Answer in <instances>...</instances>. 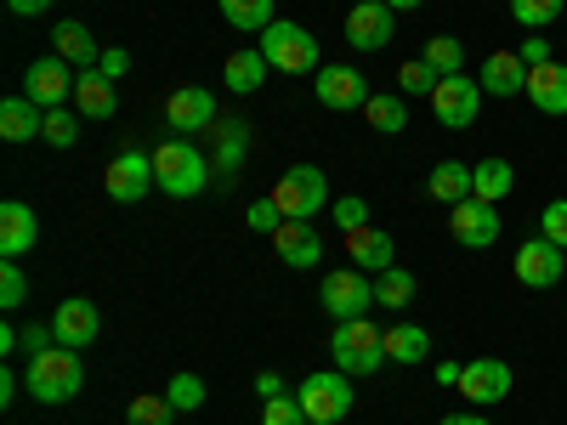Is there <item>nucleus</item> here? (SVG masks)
I'll return each instance as SVG.
<instances>
[{
	"mask_svg": "<svg viewBox=\"0 0 567 425\" xmlns=\"http://www.w3.org/2000/svg\"><path fill=\"white\" fill-rule=\"evenodd\" d=\"M154 187L171 199H199L210 187V154H199L187 136H171L154 148Z\"/></svg>",
	"mask_w": 567,
	"mask_h": 425,
	"instance_id": "obj_1",
	"label": "nucleus"
},
{
	"mask_svg": "<svg viewBox=\"0 0 567 425\" xmlns=\"http://www.w3.org/2000/svg\"><path fill=\"white\" fill-rule=\"evenodd\" d=\"M23 386H29L34 403H69V397H80V386H85V363H80V352H69V346H45V352L29 357Z\"/></svg>",
	"mask_w": 567,
	"mask_h": 425,
	"instance_id": "obj_2",
	"label": "nucleus"
},
{
	"mask_svg": "<svg viewBox=\"0 0 567 425\" xmlns=\"http://www.w3.org/2000/svg\"><path fill=\"white\" fill-rule=\"evenodd\" d=\"M329 357H336L341 374L363 381V374H374L386 363V329H374L369 318H347V323H336V335H329Z\"/></svg>",
	"mask_w": 567,
	"mask_h": 425,
	"instance_id": "obj_3",
	"label": "nucleus"
},
{
	"mask_svg": "<svg viewBox=\"0 0 567 425\" xmlns=\"http://www.w3.org/2000/svg\"><path fill=\"white\" fill-rule=\"evenodd\" d=\"M267 199L284 210V221H312V216L329 205V176H323L318 165H290V170L272 182Z\"/></svg>",
	"mask_w": 567,
	"mask_h": 425,
	"instance_id": "obj_4",
	"label": "nucleus"
},
{
	"mask_svg": "<svg viewBox=\"0 0 567 425\" xmlns=\"http://www.w3.org/2000/svg\"><path fill=\"white\" fill-rule=\"evenodd\" d=\"M261 52H267V63L278 69V74H318L323 63H318V40L301 29V23H290V18H272L267 29H261Z\"/></svg>",
	"mask_w": 567,
	"mask_h": 425,
	"instance_id": "obj_5",
	"label": "nucleus"
},
{
	"mask_svg": "<svg viewBox=\"0 0 567 425\" xmlns=\"http://www.w3.org/2000/svg\"><path fill=\"white\" fill-rule=\"evenodd\" d=\"M318 301L329 307V318H336V323H347V318H369V307H381V301H374V272H363V267L323 272Z\"/></svg>",
	"mask_w": 567,
	"mask_h": 425,
	"instance_id": "obj_6",
	"label": "nucleus"
},
{
	"mask_svg": "<svg viewBox=\"0 0 567 425\" xmlns=\"http://www.w3.org/2000/svg\"><path fill=\"white\" fill-rule=\"evenodd\" d=\"M296 397H301L307 419H347L352 414V374L318 369V374H307V381L296 386Z\"/></svg>",
	"mask_w": 567,
	"mask_h": 425,
	"instance_id": "obj_7",
	"label": "nucleus"
},
{
	"mask_svg": "<svg viewBox=\"0 0 567 425\" xmlns=\"http://www.w3.org/2000/svg\"><path fill=\"white\" fill-rule=\"evenodd\" d=\"M74 69L52 52V58H34L29 63V74H23V97L34 103V108H69L74 103Z\"/></svg>",
	"mask_w": 567,
	"mask_h": 425,
	"instance_id": "obj_8",
	"label": "nucleus"
},
{
	"mask_svg": "<svg viewBox=\"0 0 567 425\" xmlns=\"http://www.w3.org/2000/svg\"><path fill=\"white\" fill-rule=\"evenodd\" d=\"M511 272H516V283H523V290H550V283H561V278H567V250H561V245H550L545 232H534V239H528L523 250H516Z\"/></svg>",
	"mask_w": 567,
	"mask_h": 425,
	"instance_id": "obj_9",
	"label": "nucleus"
},
{
	"mask_svg": "<svg viewBox=\"0 0 567 425\" xmlns=\"http://www.w3.org/2000/svg\"><path fill=\"white\" fill-rule=\"evenodd\" d=\"M477 108H483V80H465V74L437 80V91H432V114H437V125L465 131V125H477Z\"/></svg>",
	"mask_w": 567,
	"mask_h": 425,
	"instance_id": "obj_10",
	"label": "nucleus"
},
{
	"mask_svg": "<svg viewBox=\"0 0 567 425\" xmlns=\"http://www.w3.org/2000/svg\"><path fill=\"white\" fill-rule=\"evenodd\" d=\"M392 34H398V12L386 0H358L347 12V45L352 52H386Z\"/></svg>",
	"mask_w": 567,
	"mask_h": 425,
	"instance_id": "obj_11",
	"label": "nucleus"
},
{
	"mask_svg": "<svg viewBox=\"0 0 567 425\" xmlns=\"http://www.w3.org/2000/svg\"><path fill=\"white\" fill-rule=\"evenodd\" d=\"M103 187H109V199L114 205H136L142 194L154 187V154H142V148H120L103 170Z\"/></svg>",
	"mask_w": 567,
	"mask_h": 425,
	"instance_id": "obj_12",
	"label": "nucleus"
},
{
	"mask_svg": "<svg viewBox=\"0 0 567 425\" xmlns=\"http://www.w3.org/2000/svg\"><path fill=\"white\" fill-rule=\"evenodd\" d=\"M511 363H499V357H477V363H465V374H460V397L471 403V408H494V403H505L511 397Z\"/></svg>",
	"mask_w": 567,
	"mask_h": 425,
	"instance_id": "obj_13",
	"label": "nucleus"
},
{
	"mask_svg": "<svg viewBox=\"0 0 567 425\" xmlns=\"http://www.w3.org/2000/svg\"><path fill=\"white\" fill-rule=\"evenodd\" d=\"M312 91H318V103L336 108V114H352V108H363V103L374 97L369 80H363L358 69H341V63H323V69L312 74Z\"/></svg>",
	"mask_w": 567,
	"mask_h": 425,
	"instance_id": "obj_14",
	"label": "nucleus"
},
{
	"mask_svg": "<svg viewBox=\"0 0 567 425\" xmlns=\"http://www.w3.org/2000/svg\"><path fill=\"white\" fill-rule=\"evenodd\" d=\"M210 142H216V154H210L216 187H227L233 176H239V165H245V148H250V120H239V114H221V120L210 125Z\"/></svg>",
	"mask_w": 567,
	"mask_h": 425,
	"instance_id": "obj_15",
	"label": "nucleus"
},
{
	"mask_svg": "<svg viewBox=\"0 0 567 425\" xmlns=\"http://www.w3.org/2000/svg\"><path fill=\"white\" fill-rule=\"evenodd\" d=\"M499 227L505 221L483 199H465V205L449 210V232H454V245H465V250H494L499 245Z\"/></svg>",
	"mask_w": 567,
	"mask_h": 425,
	"instance_id": "obj_16",
	"label": "nucleus"
},
{
	"mask_svg": "<svg viewBox=\"0 0 567 425\" xmlns=\"http://www.w3.org/2000/svg\"><path fill=\"white\" fill-rule=\"evenodd\" d=\"M165 120H171L176 136H199V131H210L221 114H216V97H210L205 85H182V91H171Z\"/></svg>",
	"mask_w": 567,
	"mask_h": 425,
	"instance_id": "obj_17",
	"label": "nucleus"
},
{
	"mask_svg": "<svg viewBox=\"0 0 567 425\" xmlns=\"http://www.w3.org/2000/svg\"><path fill=\"white\" fill-rule=\"evenodd\" d=\"M97 329H103V312L91 307L85 296H69V301L52 312V335H58V346H69V352H85L91 341H97Z\"/></svg>",
	"mask_w": 567,
	"mask_h": 425,
	"instance_id": "obj_18",
	"label": "nucleus"
},
{
	"mask_svg": "<svg viewBox=\"0 0 567 425\" xmlns=\"http://www.w3.org/2000/svg\"><path fill=\"white\" fill-rule=\"evenodd\" d=\"M34 239H40V216H34L23 199H7V205H0V256L18 261V256L34 250Z\"/></svg>",
	"mask_w": 567,
	"mask_h": 425,
	"instance_id": "obj_19",
	"label": "nucleus"
},
{
	"mask_svg": "<svg viewBox=\"0 0 567 425\" xmlns=\"http://www.w3.org/2000/svg\"><path fill=\"white\" fill-rule=\"evenodd\" d=\"M272 250H278L284 267H296V272H307V267L323 261V239L312 232V221H284V227L272 232Z\"/></svg>",
	"mask_w": 567,
	"mask_h": 425,
	"instance_id": "obj_20",
	"label": "nucleus"
},
{
	"mask_svg": "<svg viewBox=\"0 0 567 425\" xmlns=\"http://www.w3.org/2000/svg\"><path fill=\"white\" fill-rule=\"evenodd\" d=\"M523 97L539 108V114H550V120H561L567 114V63H539V69H528V91Z\"/></svg>",
	"mask_w": 567,
	"mask_h": 425,
	"instance_id": "obj_21",
	"label": "nucleus"
},
{
	"mask_svg": "<svg viewBox=\"0 0 567 425\" xmlns=\"http://www.w3.org/2000/svg\"><path fill=\"white\" fill-rule=\"evenodd\" d=\"M347 261L363 267V272H386V267H398L392 232H381V227H352V232H347Z\"/></svg>",
	"mask_w": 567,
	"mask_h": 425,
	"instance_id": "obj_22",
	"label": "nucleus"
},
{
	"mask_svg": "<svg viewBox=\"0 0 567 425\" xmlns=\"http://www.w3.org/2000/svg\"><path fill=\"white\" fill-rule=\"evenodd\" d=\"M74 108H80V120H114V114H120L114 80H109L103 69H85V74L74 80Z\"/></svg>",
	"mask_w": 567,
	"mask_h": 425,
	"instance_id": "obj_23",
	"label": "nucleus"
},
{
	"mask_svg": "<svg viewBox=\"0 0 567 425\" xmlns=\"http://www.w3.org/2000/svg\"><path fill=\"white\" fill-rule=\"evenodd\" d=\"M52 52H58L74 74H85V69H97V63H103V45L91 40V29H85V23H74V18L52 29Z\"/></svg>",
	"mask_w": 567,
	"mask_h": 425,
	"instance_id": "obj_24",
	"label": "nucleus"
},
{
	"mask_svg": "<svg viewBox=\"0 0 567 425\" xmlns=\"http://www.w3.org/2000/svg\"><path fill=\"white\" fill-rule=\"evenodd\" d=\"M483 91H488V97H523V91H528V63H523V52H488V63H483Z\"/></svg>",
	"mask_w": 567,
	"mask_h": 425,
	"instance_id": "obj_25",
	"label": "nucleus"
},
{
	"mask_svg": "<svg viewBox=\"0 0 567 425\" xmlns=\"http://www.w3.org/2000/svg\"><path fill=\"white\" fill-rule=\"evenodd\" d=\"M267 74H272V63H267V52H261V45H245V52H233V58H227V69H221L227 91H239V97L261 91V80H267Z\"/></svg>",
	"mask_w": 567,
	"mask_h": 425,
	"instance_id": "obj_26",
	"label": "nucleus"
},
{
	"mask_svg": "<svg viewBox=\"0 0 567 425\" xmlns=\"http://www.w3.org/2000/svg\"><path fill=\"white\" fill-rule=\"evenodd\" d=\"M425 194H432L437 205H465L471 199V165H460V159H443V165H432V176H425Z\"/></svg>",
	"mask_w": 567,
	"mask_h": 425,
	"instance_id": "obj_27",
	"label": "nucleus"
},
{
	"mask_svg": "<svg viewBox=\"0 0 567 425\" xmlns=\"http://www.w3.org/2000/svg\"><path fill=\"white\" fill-rule=\"evenodd\" d=\"M425 357H432V335H425L420 323H392V329H386V363L414 369V363H425Z\"/></svg>",
	"mask_w": 567,
	"mask_h": 425,
	"instance_id": "obj_28",
	"label": "nucleus"
},
{
	"mask_svg": "<svg viewBox=\"0 0 567 425\" xmlns=\"http://www.w3.org/2000/svg\"><path fill=\"white\" fill-rule=\"evenodd\" d=\"M45 131V108H34L29 97H7L0 103V136L7 142H34Z\"/></svg>",
	"mask_w": 567,
	"mask_h": 425,
	"instance_id": "obj_29",
	"label": "nucleus"
},
{
	"mask_svg": "<svg viewBox=\"0 0 567 425\" xmlns=\"http://www.w3.org/2000/svg\"><path fill=\"white\" fill-rule=\"evenodd\" d=\"M516 187V170L505 159H483V165H471V199H483V205H499L505 194Z\"/></svg>",
	"mask_w": 567,
	"mask_h": 425,
	"instance_id": "obj_30",
	"label": "nucleus"
},
{
	"mask_svg": "<svg viewBox=\"0 0 567 425\" xmlns=\"http://www.w3.org/2000/svg\"><path fill=\"white\" fill-rule=\"evenodd\" d=\"M363 120L381 131V136H398V131H409V108H403V97H392V91H374V97L363 103Z\"/></svg>",
	"mask_w": 567,
	"mask_h": 425,
	"instance_id": "obj_31",
	"label": "nucleus"
},
{
	"mask_svg": "<svg viewBox=\"0 0 567 425\" xmlns=\"http://www.w3.org/2000/svg\"><path fill=\"white\" fill-rule=\"evenodd\" d=\"M221 7V18L233 23V29H245V34H261L278 12H272V0H216Z\"/></svg>",
	"mask_w": 567,
	"mask_h": 425,
	"instance_id": "obj_32",
	"label": "nucleus"
},
{
	"mask_svg": "<svg viewBox=\"0 0 567 425\" xmlns=\"http://www.w3.org/2000/svg\"><path fill=\"white\" fill-rule=\"evenodd\" d=\"M425 63L437 69V80L465 74V45H460V34H432V40H425Z\"/></svg>",
	"mask_w": 567,
	"mask_h": 425,
	"instance_id": "obj_33",
	"label": "nucleus"
},
{
	"mask_svg": "<svg viewBox=\"0 0 567 425\" xmlns=\"http://www.w3.org/2000/svg\"><path fill=\"white\" fill-rule=\"evenodd\" d=\"M374 301H381V307H409V301H414V272H409V267L374 272Z\"/></svg>",
	"mask_w": 567,
	"mask_h": 425,
	"instance_id": "obj_34",
	"label": "nucleus"
},
{
	"mask_svg": "<svg viewBox=\"0 0 567 425\" xmlns=\"http://www.w3.org/2000/svg\"><path fill=\"white\" fill-rule=\"evenodd\" d=\"M171 414H176V403L171 397H154V392H142V397L125 403V419L131 425H171Z\"/></svg>",
	"mask_w": 567,
	"mask_h": 425,
	"instance_id": "obj_35",
	"label": "nucleus"
},
{
	"mask_svg": "<svg viewBox=\"0 0 567 425\" xmlns=\"http://www.w3.org/2000/svg\"><path fill=\"white\" fill-rule=\"evenodd\" d=\"M398 91H403V97H432V91H437V69L425 63V58L403 63L398 69Z\"/></svg>",
	"mask_w": 567,
	"mask_h": 425,
	"instance_id": "obj_36",
	"label": "nucleus"
},
{
	"mask_svg": "<svg viewBox=\"0 0 567 425\" xmlns=\"http://www.w3.org/2000/svg\"><path fill=\"white\" fill-rule=\"evenodd\" d=\"M52 148H74L80 142V114L74 108H45V131H40Z\"/></svg>",
	"mask_w": 567,
	"mask_h": 425,
	"instance_id": "obj_37",
	"label": "nucleus"
},
{
	"mask_svg": "<svg viewBox=\"0 0 567 425\" xmlns=\"http://www.w3.org/2000/svg\"><path fill=\"white\" fill-rule=\"evenodd\" d=\"M561 7H567V0H511V18L523 29H545V23L561 18Z\"/></svg>",
	"mask_w": 567,
	"mask_h": 425,
	"instance_id": "obj_38",
	"label": "nucleus"
},
{
	"mask_svg": "<svg viewBox=\"0 0 567 425\" xmlns=\"http://www.w3.org/2000/svg\"><path fill=\"white\" fill-rule=\"evenodd\" d=\"M165 397L176 403V414H194V408H205V381H199V374H171Z\"/></svg>",
	"mask_w": 567,
	"mask_h": 425,
	"instance_id": "obj_39",
	"label": "nucleus"
},
{
	"mask_svg": "<svg viewBox=\"0 0 567 425\" xmlns=\"http://www.w3.org/2000/svg\"><path fill=\"white\" fill-rule=\"evenodd\" d=\"M261 425H312V419H307L301 397H267L261 403Z\"/></svg>",
	"mask_w": 567,
	"mask_h": 425,
	"instance_id": "obj_40",
	"label": "nucleus"
},
{
	"mask_svg": "<svg viewBox=\"0 0 567 425\" xmlns=\"http://www.w3.org/2000/svg\"><path fill=\"white\" fill-rule=\"evenodd\" d=\"M23 301H29V278H23V267H18V261H7V267H0V307L18 312Z\"/></svg>",
	"mask_w": 567,
	"mask_h": 425,
	"instance_id": "obj_41",
	"label": "nucleus"
},
{
	"mask_svg": "<svg viewBox=\"0 0 567 425\" xmlns=\"http://www.w3.org/2000/svg\"><path fill=\"white\" fill-rule=\"evenodd\" d=\"M539 232H545L550 245H561V250H567V199H550V205L539 210Z\"/></svg>",
	"mask_w": 567,
	"mask_h": 425,
	"instance_id": "obj_42",
	"label": "nucleus"
},
{
	"mask_svg": "<svg viewBox=\"0 0 567 425\" xmlns=\"http://www.w3.org/2000/svg\"><path fill=\"white\" fill-rule=\"evenodd\" d=\"M245 227H250V232H267V239H272V232L284 227V210H278L272 199H256V205L245 210Z\"/></svg>",
	"mask_w": 567,
	"mask_h": 425,
	"instance_id": "obj_43",
	"label": "nucleus"
},
{
	"mask_svg": "<svg viewBox=\"0 0 567 425\" xmlns=\"http://www.w3.org/2000/svg\"><path fill=\"white\" fill-rule=\"evenodd\" d=\"M329 210H336V227H341V232H352V227H369V205H363L358 194L336 199V205H329Z\"/></svg>",
	"mask_w": 567,
	"mask_h": 425,
	"instance_id": "obj_44",
	"label": "nucleus"
},
{
	"mask_svg": "<svg viewBox=\"0 0 567 425\" xmlns=\"http://www.w3.org/2000/svg\"><path fill=\"white\" fill-rule=\"evenodd\" d=\"M45 346H58V335H52V323H29V329H23V352L34 357V352H45Z\"/></svg>",
	"mask_w": 567,
	"mask_h": 425,
	"instance_id": "obj_45",
	"label": "nucleus"
},
{
	"mask_svg": "<svg viewBox=\"0 0 567 425\" xmlns=\"http://www.w3.org/2000/svg\"><path fill=\"white\" fill-rule=\"evenodd\" d=\"M109 80H125L131 74V52H125V45H109V52H103V63H97Z\"/></svg>",
	"mask_w": 567,
	"mask_h": 425,
	"instance_id": "obj_46",
	"label": "nucleus"
},
{
	"mask_svg": "<svg viewBox=\"0 0 567 425\" xmlns=\"http://www.w3.org/2000/svg\"><path fill=\"white\" fill-rule=\"evenodd\" d=\"M523 63H528V69L550 63V40H545V34H528V40H523Z\"/></svg>",
	"mask_w": 567,
	"mask_h": 425,
	"instance_id": "obj_47",
	"label": "nucleus"
},
{
	"mask_svg": "<svg viewBox=\"0 0 567 425\" xmlns=\"http://www.w3.org/2000/svg\"><path fill=\"white\" fill-rule=\"evenodd\" d=\"M256 397H261V403H267V397H284V374H278V369H261V374H256Z\"/></svg>",
	"mask_w": 567,
	"mask_h": 425,
	"instance_id": "obj_48",
	"label": "nucleus"
},
{
	"mask_svg": "<svg viewBox=\"0 0 567 425\" xmlns=\"http://www.w3.org/2000/svg\"><path fill=\"white\" fill-rule=\"evenodd\" d=\"M432 374H437V386H460V374H465V363H454V357H443V363H437Z\"/></svg>",
	"mask_w": 567,
	"mask_h": 425,
	"instance_id": "obj_49",
	"label": "nucleus"
},
{
	"mask_svg": "<svg viewBox=\"0 0 567 425\" xmlns=\"http://www.w3.org/2000/svg\"><path fill=\"white\" fill-rule=\"evenodd\" d=\"M437 425H494L488 414H477V408H460V414H443Z\"/></svg>",
	"mask_w": 567,
	"mask_h": 425,
	"instance_id": "obj_50",
	"label": "nucleus"
},
{
	"mask_svg": "<svg viewBox=\"0 0 567 425\" xmlns=\"http://www.w3.org/2000/svg\"><path fill=\"white\" fill-rule=\"evenodd\" d=\"M52 0H7V12H18V18H40Z\"/></svg>",
	"mask_w": 567,
	"mask_h": 425,
	"instance_id": "obj_51",
	"label": "nucleus"
},
{
	"mask_svg": "<svg viewBox=\"0 0 567 425\" xmlns=\"http://www.w3.org/2000/svg\"><path fill=\"white\" fill-rule=\"evenodd\" d=\"M392 12H414V7H425V0H386Z\"/></svg>",
	"mask_w": 567,
	"mask_h": 425,
	"instance_id": "obj_52",
	"label": "nucleus"
},
{
	"mask_svg": "<svg viewBox=\"0 0 567 425\" xmlns=\"http://www.w3.org/2000/svg\"><path fill=\"white\" fill-rule=\"evenodd\" d=\"M312 425H341V419H312Z\"/></svg>",
	"mask_w": 567,
	"mask_h": 425,
	"instance_id": "obj_53",
	"label": "nucleus"
},
{
	"mask_svg": "<svg viewBox=\"0 0 567 425\" xmlns=\"http://www.w3.org/2000/svg\"><path fill=\"white\" fill-rule=\"evenodd\" d=\"M352 7H358V0H352Z\"/></svg>",
	"mask_w": 567,
	"mask_h": 425,
	"instance_id": "obj_54",
	"label": "nucleus"
}]
</instances>
